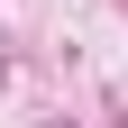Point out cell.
<instances>
[{"label": "cell", "instance_id": "obj_1", "mask_svg": "<svg viewBox=\"0 0 128 128\" xmlns=\"http://www.w3.org/2000/svg\"><path fill=\"white\" fill-rule=\"evenodd\" d=\"M28 128H73V119H28Z\"/></svg>", "mask_w": 128, "mask_h": 128}]
</instances>
